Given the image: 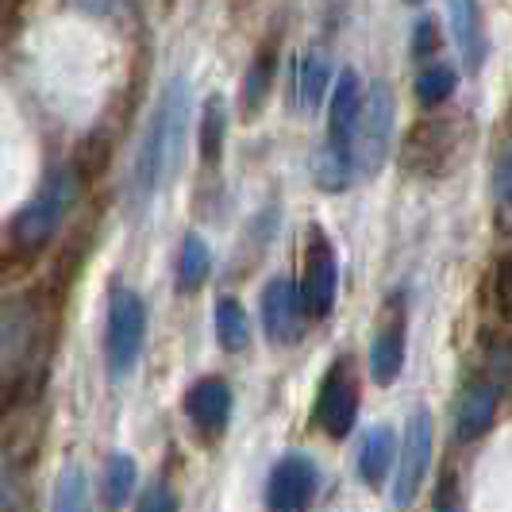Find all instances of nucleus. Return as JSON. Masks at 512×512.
I'll list each match as a JSON object with an SVG mask.
<instances>
[{"mask_svg":"<svg viewBox=\"0 0 512 512\" xmlns=\"http://www.w3.org/2000/svg\"><path fill=\"white\" fill-rule=\"evenodd\" d=\"M189 116H193V89H189L185 77H174L162 89V97L151 112V124L139 139V154H135V166H131V205L135 208L151 205L154 193L178 170Z\"/></svg>","mask_w":512,"mask_h":512,"instance_id":"nucleus-1","label":"nucleus"},{"mask_svg":"<svg viewBox=\"0 0 512 512\" xmlns=\"http://www.w3.org/2000/svg\"><path fill=\"white\" fill-rule=\"evenodd\" d=\"M147 339V305L139 301V293L128 285L112 289V305H108V328H104V355H108V374L124 378Z\"/></svg>","mask_w":512,"mask_h":512,"instance_id":"nucleus-2","label":"nucleus"},{"mask_svg":"<svg viewBox=\"0 0 512 512\" xmlns=\"http://www.w3.org/2000/svg\"><path fill=\"white\" fill-rule=\"evenodd\" d=\"M74 197H77L74 170H58V174L43 185V193L16 216V224H12L16 247H24V251L47 247L54 239V231L62 228V220H66V212L74 205Z\"/></svg>","mask_w":512,"mask_h":512,"instance_id":"nucleus-3","label":"nucleus"},{"mask_svg":"<svg viewBox=\"0 0 512 512\" xmlns=\"http://www.w3.org/2000/svg\"><path fill=\"white\" fill-rule=\"evenodd\" d=\"M389 135H393V89L378 81L366 93L359 124L351 135V166L359 178H374L382 170L385 154H389Z\"/></svg>","mask_w":512,"mask_h":512,"instance_id":"nucleus-4","label":"nucleus"},{"mask_svg":"<svg viewBox=\"0 0 512 512\" xmlns=\"http://www.w3.org/2000/svg\"><path fill=\"white\" fill-rule=\"evenodd\" d=\"M355 416H359V378H355L351 359H339V362H332V370L324 374V385H320V397H316V428H320L324 436L343 439V436H351Z\"/></svg>","mask_w":512,"mask_h":512,"instance_id":"nucleus-5","label":"nucleus"},{"mask_svg":"<svg viewBox=\"0 0 512 512\" xmlns=\"http://www.w3.org/2000/svg\"><path fill=\"white\" fill-rule=\"evenodd\" d=\"M432 439H436V424L428 409H412L409 424H405V439H401V466L393 478V505L409 509L420 493V482L432 466Z\"/></svg>","mask_w":512,"mask_h":512,"instance_id":"nucleus-6","label":"nucleus"},{"mask_svg":"<svg viewBox=\"0 0 512 512\" xmlns=\"http://www.w3.org/2000/svg\"><path fill=\"white\" fill-rule=\"evenodd\" d=\"M301 297L312 320H324L335 308V289H339V262H335L332 239L320 228H312L305 247V278H301Z\"/></svg>","mask_w":512,"mask_h":512,"instance_id":"nucleus-7","label":"nucleus"},{"mask_svg":"<svg viewBox=\"0 0 512 512\" xmlns=\"http://www.w3.org/2000/svg\"><path fill=\"white\" fill-rule=\"evenodd\" d=\"M262 332L266 339H274V343H297L308 328V308H305V297H301V289L293 282H285V278H274V282L262 289Z\"/></svg>","mask_w":512,"mask_h":512,"instance_id":"nucleus-8","label":"nucleus"},{"mask_svg":"<svg viewBox=\"0 0 512 512\" xmlns=\"http://www.w3.org/2000/svg\"><path fill=\"white\" fill-rule=\"evenodd\" d=\"M320 470L308 455H285L266 482V505L270 512H305L316 497Z\"/></svg>","mask_w":512,"mask_h":512,"instance_id":"nucleus-9","label":"nucleus"},{"mask_svg":"<svg viewBox=\"0 0 512 512\" xmlns=\"http://www.w3.org/2000/svg\"><path fill=\"white\" fill-rule=\"evenodd\" d=\"M362 112V81L355 70H343L332 85V104H328V143L351 151V135Z\"/></svg>","mask_w":512,"mask_h":512,"instance_id":"nucleus-10","label":"nucleus"},{"mask_svg":"<svg viewBox=\"0 0 512 512\" xmlns=\"http://www.w3.org/2000/svg\"><path fill=\"white\" fill-rule=\"evenodd\" d=\"M405 366V308L401 297L393 301V312L385 316V324L374 335V347H370V374L374 382L389 385Z\"/></svg>","mask_w":512,"mask_h":512,"instance_id":"nucleus-11","label":"nucleus"},{"mask_svg":"<svg viewBox=\"0 0 512 512\" xmlns=\"http://www.w3.org/2000/svg\"><path fill=\"white\" fill-rule=\"evenodd\" d=\"M185 416H189L193 428L205 432V436L224 432V424H228V416H231V389L220 382V378L197 382L185 393Z\"/></svg>","mask_w":512,"mask_h":512,"instance_id":"nucleus-12","label":"nucleus"},{"mask_svg":"<svg viewBox=\"0 0 512 512\" xmlns=\"http://www.w3.org/2000/svg\"><path fill=\"white\" fill-rule=\"evenodd\" d=\"M497 420V385L493 382H474L462 389L459 409H455V436L459 443H474L493 428Z\"/></svg>","mask_w":512,"mask_h":512,"instance_id":"nucleus-13","label":"nucleus"},{"mask_svg":"<svg viewBox=\"0 0 512 512\" xmlns=\"http://www.w3.org/2000/svg\"><path fill=\"white\" fill-rule=\"evenodd\" d=\"M447 20H451V39L462 54L466 70H482L486 62V35H482V12L478 0H447Z\"/></svg>","mask_w":512,"mask_h":512,"instance_id":"nucleus-14","label":"nucleus"},{"mask_svg":"<svg viewBox=\"0 0 512 512\" xmlns=\"http://www.w3.org/2000/svg\"><path fill=\"white\" fill-rule=\"evenodd\" d=\"M393 451H397V436H393V428H385V424H374V428L362 436L359 474L370 489H378L385 482L389 462H393Z\"/></svg>","mask_w":512,"mask_h":512,"instance_id":"nucleus-15","label":"nucleus"},{"mask_svg":"<svg viewBox=\"0 0 512 512\" xmlns=\"http://www.w3.org/2000/svg\"><path fill=\"white\" fill-rule=\"evenodd\" d=\"M216 339L224 351H247V343H251V320L235 297L216 301Z\"/></svg>","mask_w":512,"mask_h":512,"instance_id":"nucleus-16","label":"nucleus"},{"mask_svg":"<svg viewBox=\"0 0 512 512\" xmlns=\"http://www.w3.org/2000/svg\"><path fill=\"white\" fill-rule=\"evenodd\" d=\"M312 174H316V185H320L324 193H339V189H347L351 178H355L351 151H343V147H335V143H324L320 154H316Z\"/></svg>","mask_w":512,"mask_h":512,"instance_id":"nucleus-17","label":"nucleus"},{"mask_svg":"<svg viewBox=\"0 0 512 512\" xmlns=\"http://www.w3.org/2000/svg\"><path fill=\"white\" fill-rule=\"evenodd\" d=\"M208 274H212V251H208V243L201 239V235H185V243H181V258H178L181 293L201 289Z\"/></svg>","mask_w":512,"mask_h":512,"instance_id":"nucleus-18","label":"nucleus"},{"mask_svg":"<svg viewBox=\"0 0 512 512\" xmlns=\"http://www.w3.org/2000/svg\"><path fill=\"white\" fill-rule=\"evenodd\" d=\"M135 459L131 455H112L104 462V505L108 509H124L135 489Z\"/></svg>","mask_w":512,"mask_h":512,"instance_id":"nucleus-19","label":"nucleus"},{"mask_svg":"<svg viewBox=\"0 0 512 512\" xmlns=\"http://www.w3.org/2000/svg\"><path fill=\"white\" fill-rule=\"evenodd\" d=\"M224 135H228V108H224V97H208L205 120H201V158H205L208 166L220 162Z\"/></svg>","mask_w":512,"mask_h":512,"instance_id":"nucleus-20","label":"nucleus"},{"mask_svg":"<svg viewBox=\"0 0 512 512\" xmlns=\"http://www.w3.org/2000/svg\"><path fill=\"white\" fill-rule=\"evenodd\" d=\"M297 81H301V104H305V108H316V104L324 101L328 85H332V62H328L320 51L305 54Z\"/></svg>","mask_w":512,"mask_h":512,"instance_id":"nucleus-21","label":"nucleus"},{"mask_svg":"<svg viewBox=\"0 0 512 512\" xmlns=\"http://www.w3.org/2000/svg\"><path fill=\"white\" fill-rule=\"evenodd\" d=\"M455 85H459V77H455L451 66H424L416 74V101L424 108H436V104H443L455 93Z\"/></svg>","mask_w":512,"mask_h":512,"instance_id":"nucleus-22","label":"nucleus"},{"mask_svg":"<svg viewBox=\"0 0 512 512\" xmlns=\"http://www.w3.org/2000/svg\"><path fill=\"white\" fill-rule=\"evenodd\" d=\"M51 512H89V482L81 466H66L58 486H54V509Z\"/></svg>","mask_w":512,"mask_h":512,"instance_id":"nucleus-23","label":"nucleus"},{"mask_svg":"<svg viewBox=\"0 0 512 512\" xmlns=\"http://www.w3.org/2000/svg\"><path fill=\"white\" fill-rule=\"evenodd\" d=\"M270 81H274V54H258L255 66H251V74H247V112H255L262 97H266V89H270Z\"/></svg>","mask_w":512,"mask_h":512,"instance_id":"nucleus-24","label":"nucleus"},{"mask_svg":"<svg viewBox=\"0 0 512 512\" xmlns=\"http://www.w3.org/2000/svg\"><path fill=\"white\" fill-rule=\"evenodd\" d=\"M135 512H178V497H174V489L158 482V486H151L143 493V501H139Z\"/></svg>","mask_w":512,"mask_h":512,"instance_id":"nucleus-25","label":"nucleus"},{"mask_svg":"<svg viewBox=\"0 0 512 512\" xmlns=\"http://www.w3.org/2000/svg\"><path fill=\"white\" fill-rule=\"evenodd\" d=\"M432 51H436V24L432 20H420L416 31H412V58L424 62V58H432Z\"/></svg>","mask_w":512,"mask_h":512,"instance_id":"nucleus-26","label":"nucleus"},{"mask_svg":"<svg viewBox=\"0 0 512 512\" xmlns=\"http://www.w3.org/2000/svg\"><path fill=\"white\" fill-rule=\"evenodd\" d=\"M489 359H493V370H497V378H501V382H512V343H509V339H493V351H489Z\"/></svg>","mask_w":512,"mask_h":512,"instance_id":"nucleus-27","label":"nucleus"},{"mask_svg":"<svg viewBox=\"0 0 512 512\" xmlns=\"http://www.w3.org/2000/svg\"><path fill=\"white\" fill-rule=\"evenodd\" d=\"M497 305L512 320V258L501 266V278H497Z\"/></svg>","mask_w":512,"mask_h":512,"instance_id":"nucleus-28","label":"nucleus"},{"mask_svg":"<svg viewBox=\"0 0 512 512\" xmlns=\"http://www.w3.org/2000/svg\"><path fill=\"white\" fill-rule=\"evenodd\" d=\"M436 512H462L459 493H455V482H451V478H443V486L436 489Z\"/></svg>","mask_w":512,"mask_h":512,"instance_id":"nucleus-29","label":"nucleus"},{"mask_svg":"<svg viewBox=\"0 0 512 512\" xmlns=\"http://www.w3.org/2000/svg\"><path fill=\"white\" fill-rule=\"evenodd\" d=\"M77 12H89V16H112L124 0H70Z\"/></svg>","mask_w":512,"mask_h":512,"instance_id":"nucleus-30","label":"nucleus"},{"mask_svg":"<svg viewBox=\"0 0 512 512\" xmlns=\"http://www.w3.org/2000/svg\"><path fill=\"white\" fill-rule=\"evenodd\" d=\"M497 193H501V201H512V151L501 158V170H497Z\"/></svg>","mask_w":512,"mask_h":512,"instance_id":"nucleus-31","label":"nucleus"},{"mask_svg":"<svg viewBox=\"0 0 512 512\" xmlns=\"http://www.w3.org/2000/svg\"><path fill=\"white\" fill-rule=\"evenodd\" d=\"M405 4H420V0H405Z\"/></svg>","mask_w":512,"mask_h":512,"instance_id":"nucleus-32","label":"nucleus"}]
</instances>
